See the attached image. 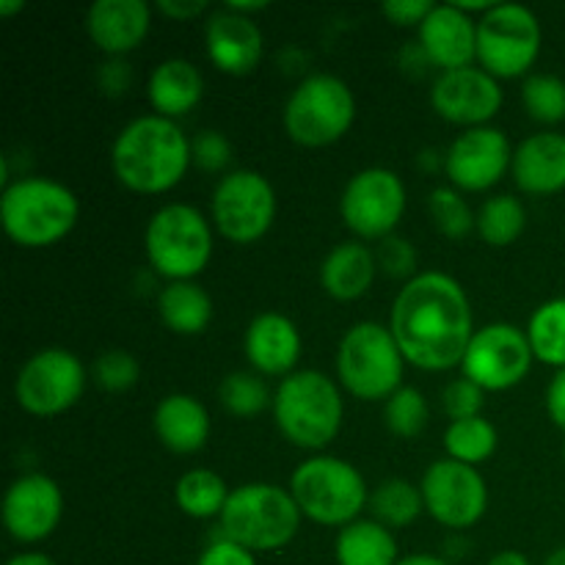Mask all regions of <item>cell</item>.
<instances>
[{
    "label": "cell",
    "mask_w": 565,
    "mask_h": 565,
    "mask_svg": "<svg viewBox=\"0 0 565 565\" xmlns=\"http://www.w3.org/2000/svg\"><path fill=\"white\" fill-rule=\"evenodd\" d=\"M513 163V147L497 127L463 130L445 152V174L456 191L480 193L494 188Z\"/></svg>",
    "instance_id": "16"
},
{
    "label": "cell",
    "mask_w": 565,
    "mask_h": 565,
    "mask_svg": "<svg viewBox=\"0 0 565 565\" xmlns=\"http://www.w3.org/2000/svg\"><path fill=\"white\" fill-rule=\"evenodd\" d=\"M397 565H450V563L439 555H408V557H401V563Z\"/></svg>",
    "instance_id": "50"
},
{
    "label": "cell",
    "mask_w": 565,
    "mask_h": 565,
    "mask_svg": "<svg viewBox=\"0 0 565 565\" xmlns=\"http://www.w3.org/2000/svg\"><path fill=\"white\" fill-rule=\"evenodd\" d=\"M425 511L450 530H469L489 511V486L478 467L441 458L434 461L423 475Z\"/></svg>",
    "instance_id": "15"
},
{
    "label": "cell",
    "mask_w": 565,
    "mask_h": 565,
    "mask_svg": "<svg viewBox=\"0 0 565 565\" xmlns=\"http://www.w3.org/2000/svg\"><path fill=\"white\" fill-rule=\"evenodd\" d=\"M406 185L384 166H370L348 180L340 196V215L359 241H386L406 213Z\"/></svg>",
    "instance_id": "12"
},
{
    "label": "cell",
    "mask_w": 565,
    "mask_h": 565,
    "mask_svg": "<svg viewBox=\"0 0 565 565\" xmlns=\"http://www.w3.org/2000/svg\"><path fill=\"white\" fill-rule=\"evenodd\" d=\"M86 390V367L66 348L33 353L14 379V397L33 417H58L70 412Z\"/></svg>",
    "instance_id": "13"
},
{
    "label": "cell",
    "mask_w": 565,
    "mask_h": 565,
    "mask_svg": "<svg viewBox=\"0 0 565 565\" xmlns=\"http://www.w3.org/2000/svg\"><path fill=\"white\" fill-rule=\"evenodd\" d=\"M158 315L174 334L196 337L213 320V298L196 281H169L158 292Z\"/></svg>",
    "instance_id": "28"
},
{
    "label": "cell",
    "mask_w": 565,
    "mask_h": 565,
    "mask_svg": "<svg viewBox=\"0 0 565 565\" xmlns=\"http://www.w3.org/2000/svg\"><path fill=\"white\" fill-rule=\"evenodd\" d=\"M92 379L103 392H127L141 379V364L132 353L114 348V351H103L94 359Z\"/></svg>",
    "instance_id": "38"
},
{
    "label": "cell",
    "mask_w": 565,
    "mask_h": 565,
    "mask_svg": "<svg viewBox=\"0 0 565 565\" xmlns=\"http://www.w3.org/2000/svg\"><path fill=\"white\" fill-rule=\"evenodd\" d=\"M290 494L307 519L323 527H348L370 502L367 483L353 463L334 456L303 461L290 478Z\"/></svg>",
    "instance_id": "6"
},
{
    "label": "cell",
    "mask_w": 565,
    "mask_h": 565,
    "mask_svg": "<svg viewBox=\"0 0 565 565\" xmlns=\"http://www.w3.org/2000/svg\"><path fill=\"white\" fill-rule=\"evenodd\" d=\"M204 42L215 70L232 77L252 75L265 53V36L257 22L232 9H218L210 14Z\"/></svg>",
    "instance_id": "19"
},
{
    "label": "cell",
    "mask_w": 565,
    "mask_h": 565,
    "mask_svg": "<svg viewBox=\"0 0 565 565\" xmlns=\"http://www.w3.org/2000/svg\"><path fill=\"white\" fill-rule=\"evenodd\" d=\"M196 565H257V557H254V552H248L246 546L235 544V541L221 535V539H215L213 544L199 555Z\"/></svg>",
    "instance_id": "42"
},
{
    "label": "cell",
    "mask_w": 565,
    "mask_h": 565,
    "mask_svg": "<svg viewBox=\"0 0 565 565\" xmlns=\"http://www.w3.org/2000/svg\"><path fill=\"white\" fill-rule=\"evenodd\" d=\"M22 9H25V3H22V0H0V17H11Z\"/></svg>",
    "instance_id": "51"
},
{
    "label": "cell",
    "mask_w": 565,
    "mask_h": 565,
    "mask_svg": "<svg viewBox=\"0 0 565 565\" xmlns=\"http://www.w3.org/2000/svg\"><path fill=\"white\" fill-rule=\"evenodd\" d=\"M218 401L237 419H254L265 408L274 406V395L268 392V384L257 373H243V370H235V373L221 381Z\"/></svg>",
    "instance_id": "34"
},
{
    "label": "cell",
    "mask_w": 565,
    "mask_h": 565,
    "mask_svg": "<svg viewBox=\"0 0 565 565\" xmlns=\"http://www.w3.org/2000/svg\"><path fill=\"white\" fill-rule=\"evenodd\" d=\"M535 353L527 331L513 323H489L475 331L461 370L463 379L475 381L486 392H505L530 375Z\"/></svg>",
    "instance_id": "14"
},
{
    "label": "cell",
    "mask_w": 565,
    "mask_h": 565,
    "mask_svg": "<svg viewBox=\"0 0 565 565\" xmlns=\"http://www.w3.org/2000/svg\"><path fill=\"white\" fill-rule=\"evenodd\" d=\"M375 259H379V270H384L392 279L412 281L417 276V248L406 237L390 235L386 241H381Z\"/></svg>",
    "instance_id": "40"
},
{
    "label": "cell",
    "mask_w": 565,
    "mask_h": 565,
    "mask_svg": "<svg viewBox=\"0 0 565 565\" xmlns=\"http://www.w3.org/2000/svg\"><path fill=\"white\" fill-rule=\"evenodd\" d=\"M367 508L379 524L390 530H403L417 522L419 513L425 511V500L419 486H414L412 480L390 478L375 486Z\"/></svg>",
    "instance_id": "29"
},
{
    "label": "cell",
    "mask_w": 565,
    "mask_h": 565,
    "mask_svg": "<svg viewBox=\"0 0 565 565\" xmlns=\"http://www.w3.org/2000/svg\"><path fill=\"white\" fill-rule=\"evenodd\" d=\"M127 83H130V66H127L121 58L105 61L103 70H99V86L116 97V94L125 92Z\"/></svg>",
    "instance_id": "45"
},
{
    "label": "cell",
    "mask_w": 565,
    "mask_h": 565,
    "mask_svg": "<svg viewBox=\"0 0 565 565\" xmlns=\"http://www.w3.org/2000/svg\"><path fill=\"white\" fill-rule=\"evenodd\" d=\"M419 47L430 66L441 72L463 70L478 61V20L463 14L456 3L434 6L428 20L419 25Z\"/></svg>",
    "instance_id": "20"
},
{
    "label": "cell",
    "mask_w": 565,
    "mask_h": 565,
    "mask_svg": "<svg viewBox=\"0 0 565 565\" xmlns=\"http://www.w3.org/2000/svg\"><path fill=\"white\" fill-rule=\"evenodd\" d=\"M226 9L248 17V14H257V11H265L268 9V3H265V0H259V3H248V0H230V3H226Z\"/></svg>",
    "instance_id": "49"
},
{
    "label": "cell",
    "mask_w": 565,
    "mask_h": 565,
    "mask_svg": "<svg viewBox=\"0 0 565 565\" xmlns=\"http://www.w3.org/2000/svg\"><path fill=\"white\" fill-rule=\"evenodd\" d=\"M152 428L166 450L177 452V456H191L207 445L210 414L196 397L177 392V395H166L154 406Z\"/></svg>",
    "instance_id": "24"
},
{
    "label": "cell",
    "mask_w": 565,
    "mask_h": 565,
    "mask_svg": "<svg viewBox=\"0 0 565 565\" xmlns=\"http://www.w3.org/2000/svg\"><path fill=\"white\" fill-rule=\"evenodd\" d=\"M154 9H158L160 14L169 17V20L188 22L193 20V17L202 14V11L207 9V3H204V0H158Z\"/></svg>",
    "instance_id": "46"
},
{
    "label": "cell",
    "mask_w": 565,
    "mask_h": 565,
    "mask_svg": "<svg viewBox=\"0 0 565 565\" xmlns=\"http://www.w3.org/2000/svg\"><path fill=\"white\" fill-rule=\"evenodd\" d=\"M64 516L61 486L47 475H22L9 486L3 500V524L20 544H39L50 539Z\"/></svg>",
    "instance_id": "18"
},
{
    "label": "cell",
    "mask_w": 565,
    "mask_h": 565,
    "mask_svg": "<svg viewBox=\"0 0 565 565\" xmlns=\"http://www.w3.org/2000/svg\"><path fill=\"white\" fill-rule=\"evenodd\" d=\"M334 557L337 565H397L401 550L390 527L375 519H356L337 535Z\"/></svg>",
    "instance_id": "27"
},
{
    "label": "cell",
    "mask_w": 565,
    "mask_h": 565,
    "mask_svg": "<svg viewBox=\"0 0 565 565\" xmlns=\"http://www.w3.org/2000/svg\"><path fill=\"white\" fill-rule=\"evenodd\" d=\"M230 494L224 478L213 469H191L177 480L174 489L177 508L191 519H221Z\"/></svg>",
    "instance_id": "30"
},
{
    "label": "cell",
    "mask_w": 565,
    "mask_h": 565,
    "mask_svg": "<svg viewBox=\"0 0 565 565\" xmlns=\"http://www.w3.org/2000/svg\"><path fill=\"white\" fill-rule=\"evenodd\" d=\"M486 565H530V557L524 552L516 550H505V552H497Z\"/></svg>",
    "instance_id": "47"
},
{
    "label": "cell",
    "mask_w": 565,
    "mask_h": 565,
    "mask_svg": "<svg viewBox=\"0 0 565 565\" xmlns=\"http://www.w3.org/2000/svg\"><path fill=\"white\" fill-rule=\"evenodd\" d=\"M544 565H565V546L552 552V555L544 561Z\"/></svg>",
    "instance_id": "52"
},
{
    "label": "cell",
    "mask_w": 565,
    "mask_h": 565,
    "mask_svg": "<svg viewBox=\"0 0 565 565\" xmlns=\"http://www.w3.org/2000/svg\"><path fill=\"white\" fill-rule=\"evenodd\" d=\"M279 434L301 450H326L337 439L345 403L334 381L320 370H296L274 392Z\"/></svg>",
    "instance_id": "4"
},
{
    "label": "cell",
    "mask_w": 565,
    "mask_h": 565,
    "mask_svg": "<svg viewBox=\"0 0 565 565\" xmlns=\"http://www.w3.org/2000/svg\"><path fill=\"white\" fill-rule=\"evenodd\" d=\"M428 210L436 230L445 237H450V241H463V237L472 235L475 226H478V213H472V207L467 204L463 193L456 191L452 185L430 191Z\"/></svg>",
    "instance_id": "35"
},
{
    "label": "cell",
    "mask_w": 565,
    "mask_h": 565,
    "mask_svg": "<svg viewBox=\"0 0 565 565\" xmlns=\"http://www.w3.org/2000/svg\"><path fill=\"white\" fill-rule=\"evenodd\" d=\"M191 141L174 119L149 114L127 121L110 147L114 174L132 193H166L191 169Z\"/></svg>",
    "instance_id": "2"
},
{
    "label": "cell",
    "mask_w": 565,
    "mask_h": 565,
    "mask_svg": "<svg viewBox=\"0 0 565 565\" xmlns=\"http://www.w3.org/2000/svg\"><path fill=\"white\" fill-rule=\"evenodd\" d=\"M379 259L373 248L359 241H345L326 254L320 265V285L334 301H359L373 287Z\"/></svg>",
    "instance_id": "26"
},
{
    "label": "cell",
    "mask_w": 565,
    "mask_h": 565,
    "mask_svg": "<svg viewBox=\"0 0 565 565\" xmlns=\"http://www.w3.org/2000/svg\"><path fill=\"white\" fill-rule=\"evenodd\" d=\"M497 445H500V436H497V428L486 417L458 419V423L447 425L445 430L447 458L469 463V467L489 461L494 456Z\"/></svg>",
    "instance_id": "33"
},
{
    "label": "cell",
    "mask_w": 565,
    "mask_h": 565,
    "mask_svg": "<svg viewBox=\"0 0 565 565\" xmlns=\"http://www.w3.org/2000/svg\"><path fill=\"white\" fill-rule=\"evenodd\" d=\"M430 105L450 125L486 127L502 108L500 81L480 66L441 72L430 88Z\"/></svg>",
    "instance_id": "17"
},
{
    "label": "cell",
    "mask_w": 565,
    "mask_h": 565,
    "mask_svg": "<svg viewBox=\"0 0 565 565\" xmlns=\"http://www.w3.org/2000/svg\"><path fill=\"white\" fill-rule=\"evenodd\" d=\"M434 6L436 3H430V0H386V3L381 6V11H384V17L392 22V25L419 28L425 20H428Z\"/></svg>",
    "instance_id": "43"
},
{
    "label": "cell",
    "mask_w": 565,
    "mask_h": 565,
    "mask_svg": "<svg viewBox=\"0 0 565 565\" xmlns=\"http://www.w3.org/2000/svg\"><path fill=\"white\" fill-rule=\"evenodd\" d=\"M204 94V77L199 66L188 58H166L152 70L147 83V99L154 114L166 119H180L191 114Z\"/></svg>",
    "instance_id": "25"
},
{
    "label": "cell",
    "mask_w": 565,
    "mask_h": 565,
    "mask_svg": "<svg viewBox=\"0 0 565 565\" xmlns=\"http://www.w3.org/2000/svg\"><path fill=\"white\" fill-rule=\"evenodd\" d=\"M386 428L397 439H414L430 423V406L425 395L414 386H401L384 406Z\"/></svg>",
    "instance_id": "36"
},
{
    "label": "cell",
    "mask_w": 565,
    "mask_h": 565,
    "mask_svg": "<svg viewBox=\"0 0 565 565\" xmlns=\"http://www.w3.org/2000/svg\"><path fill=\"white\" fill-rule=\"evenodd\" d=\"M6 565H58L53 557L42 555V552H22V555H14Z\"/></svg>",
    "instance_id": "48"
},
{
    "label": "cell",
    "mask_w": 565,
    "mask_h": 565,
    "mask_svg": "<svg viewBox=\"0 0 565 565\" xmlns=\"http://www.w3.org/2000/svg\"><path fill=\"white\" fill-rule=\"evenodd\" d=\"M81 204L61 182L47 177H20L0 196V221L17 246L47 248L64 241L77 224Z\"/></svg>",
    "instance_id": "3"
},
{
    "label": "cell",
    "mask_w": 565,
    "mask_h": 565,
    "mask_svg": "<svg viewBox=\"0 0 565 565\" xmlns=\"http://www.w3.org/2000/svg\"><path fill=\"white\" fill-rule=\"evenodd\" d=\"M356 119V99L342 77L318 72L292 88L285 103V132L298 147L320 149L340 141Z\"/></svg>",
    "instance_id": "9"
},
{
    "label": "cell",
    "mask_w": 565,
    "mask_h": 565,
    "mask_svg": "<svg viewBox=\"0 0 565 565\" xmlns=\"http://www.w3.org/2000/svg\"><path fill=\"white\" fill-rule=\"evenodd\" d=\"M215 230L237 246H248L268 235L276 218V191L254 169H237L221 177L210 202Z\"/></svg>",
    "instance_id": "11"
},
{
    "label": "cell",
    "mask_w": 565,
    "mask_h": 565,
    "mask_svg": "<svg viewBox=\"0 0 565 565\" xmlns=\"http://www.w3.org/2000/svg\"><path fill=\"white\" fill-rule=\"evenodd\" d=\"M441 403H445V412L452 423L458 419H472V417H483V406H486V390H480L475 381L469 379H456L445 386L441 392Z\"/></svg>",
    "instance_id": "39"
},
{
    "label": "cell",
    "mask_w": 565,
    "mask_h": 565,
    "mask_svg": "<svg viewBox=\"0 0 565 565\" xmlns=\"http://www.w3.org/2000/svg\"><path fill=\"white\" fill-rule=\"evenodd\" d=\"M524 226H527V210H524V204L516 196L500 193V196H491L480 204L475 232L489 246L505 248L524 235Z\"/></svg>",
    "instance_id": "31"
},
{
    "label": "cell",
    "mask_w": 565,
    "mask_h": 565,
    "mask_svg": "<svg viewBox=\"0 0 565 565\" xmlns=\"http://www.w3.org/2000/svg\"><path fill=\"white\" fill-rule=\"evenodd\" d=\"M403 359L390 326L362 320L351 326L337 348V375L364 403L390 401L403 386Z\"/></svg>",
    "instance_id": "7"
},
{
    "label": "cell",
    "mask_w": 565,
    "mask_h": 565,
    "mask_svg": "<svg viewBox=\"0 0 565 565\" xmlns=\"http://www.w3.org/2000/svg\"><path fill=\"white\" fill-rule=\"evenodd\" d=\"M243 351L257 375L287 379L296 373V364L301 359V331L287 315L263 312L248 323Z\"/></svg>",
    "instance_id": "21"
},
{
    "label": "cell",
    "mask_w": 565,
    "mask_h": 565,
    "mask_svg": "<svg viewBox=\"0 0 565 565\" xmlns=\"http://www.w3.org/2000/svg\"><path fill=\"white\" fill-rule=\"evenodd\" d=\"M546 412H550L552 423L565 430V367L557 370L546 386Z\"/></svg>",
    "instance_id": "44"
},
{
    "label": "cell",
    "mask_w": 565,
    "mask_h": 565,
    "mask_svg": "<svg viewBox=\"0 0 565 565\" xmlns=\"http://www.w3.org/2000/svg\"><path fill=\"white\" fill-rule=\"evenodd\" d=\"M541 22L527 6L494 3L478 20V64L489 75L522 77L539 61Z\"/></svg>",
    "instance_id": "10"
},
{
    "label": "cell",
    "mask_w": 565,
    "mask_h": 565,
    "mask_svg": "<svg viewBox=\"0 0 565 565\" xmlns=\"http://www.w3.org/2000/svg\"><path fill=\"white\" fill-rule=\"evenodd\" d=\"M193 163L202 171H210V174H218V171H226V166L232 163V143L224 132L218 130H204L199 132L191 141Z\"/></svg>",
    "instance_id": "41"
},
{
    "label": "cell",
    "mask_w": 565,
    "mask_h": 565,
    "mask_svg": "<svg viewBox=\"0 0 565 565\" xmlns=\"http://www.w3.org/2000/svg\"><path fill=\"white\" fill-rule=\"evenodd\" d=\"M563 456H565V450H563Z\"/></svg>",
    "instance_id": "53"
},
{
    "label": "cell",
    "mask_w": 565,
    "mask_h": 565,
    "mask_svg": "<svg viewBox=\"0 0 565 565\" xmlns=\"http://www.w3.org/2000/svg\"><path fill=\"white\" fill-rule=\"evenodd\" d=\"M513 180L530 196H552L565 188V136L535 132L513 149Z\"/></svg>",
    "instance_id": "23"
},
{
    "label": "cell",
    "mask_w": 565,
    "mask_h": 565,
    "mask_svg": "<svg viewBox=\"0 0 565 565\" xmlns=\"http://www.w3.org/2000/svg\"><path fill=\"white\" fill-rule=\"evenodd\" d=\"M390 331L408 364L441 373L463 362L478 329L461 281L441 270H425L397 292Z\"/></svg>",
    "instance_id": "1"
},
{
    "label": "cell",
    "mask_w": 565,
    "mask_h": 565,
    "mask_svg": "<svg viewBox=\"0 0 565 565\" xmlns=\"http://www.w3.org/2000/svg\"><path fill=\"white\" fill-rule=\"evenodd\" d=\"M301 508L290 489L274 483H246L235 489L221 513V535L248 552L285 550L301 527Z\"/></svg>",
    "instance_id": "5"
},
{
    "label": "cell",
    "mask_w": 565,
    "mask_h": 565,
    "mask_svg": "<svg viewBox=\"0 0 565 565\" xmlns=\"http://www.w3.org/2000/svg\"><path fill=\"white\" fill-rule=\"evenodd\" d=\"M522 105L541 125H561L565 119V81L557 75H530L522 86Z\"/></svg>",
    "instance_id": "37"
},
{
    "label": "cell",
    "mask_w": 565,
    "mask_h": 565,
    "mask_svg": "<svg viewBox=\"0 0 565 565\" xmlns=\"http://www.w3.org/2000/svg\"><path fill=\"white\" fill-rule=\"evenodd\" d=\"M152 25V6L143 0H97L86 14L92 42L110 58L141 47Z\"/></svg>",
    "instance_id": "22"
},
{
    "label": "cell",
    "mask_w": 565,
    "mask_h": 565,
    "mask_svg": "<svg viewBox=\"0 0 565 565\" xmlns=\"http://www.w3.org/2000/svg\"><path fill=\"white\" fill-rule=\"evenodd\" d=\"M143 252L163 279L193 281L213 257V230L191 204H166L149 218Z\"/></svg>",
    "instance_id": "8"
},
{
    "label": "cell",
    "mask_w": 565,
    "mask_h": 565,
    "mask_svg": "<svg viewBox=\"0 0 565 565\" xmlns=\"http://www.w3.org/2000/svg\"><path fill=\"white\" fill-rule=\"evenodd\" d=\"M527 340L539 362L565 367V298H552L535 309L527 323Z\"/></svg>",
    "instance_id": "32"
}]
</instances>
